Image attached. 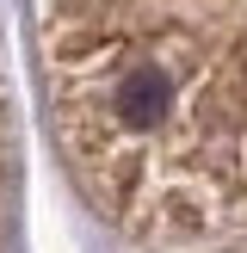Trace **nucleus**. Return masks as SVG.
Masks as SVG:
<instances>
[{"label":"nucleus","mask_w":247,"mask_h":253,"mask_svg":"<svg viewBox=\"0 0 247 253\" xmlns=\"http://www.w3.org/2000/svg\"><path fill=\"white\" fill-rule=\"evenodd\" d=\"M222 253H247V241H241V247H222Z\"/></svg>","instance_id":"obj_1"}]
</instances>
